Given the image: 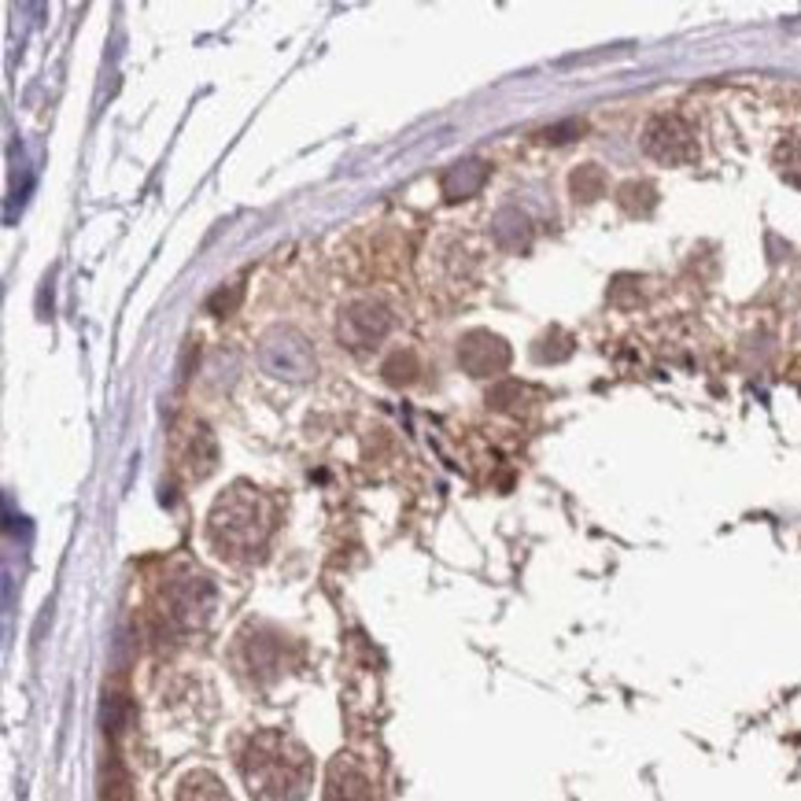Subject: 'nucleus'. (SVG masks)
I'll use <instances>...</instances> for the list:
<instances>
[{
    "label": "nucleus",
    "instance_id": "nucleus-3",
    "mask_svg": "<svg viewBox=\"0 0 801 801\" xmlns=\"http://www.w3.org/2000/svg\"><path fill=\"white\" fill-rule=\"evenodd\" d=\"M642 152L658 163L680 166L698 155V141L680 115H653L647 122V130H642Z\"/></svg>",
    "mask_w": 801,
    "mask_h": 801
},
{
    "label": "nucleus",
    "instance_id": "nucleus-1",
    "mask_svg": "<svg viewBox=\"0 0 801 801\" xmlns=\"http://www.w3.org/2000/svg\"><path fill=\"white\" fill-rule=\"evenodd\" d=\"M241 769L255 801H296L311 783L307 750L281 731H263L247 742Z\"/></svg>",
    "mask_w": 801,
    "mask_h": 801
},
{
    "label": "nucleus",
    "instance_id": "nucleus-7",
    "mask_svg": "<svg viewBox=\"0 0 801 801\" xmlns=\"http://www.w3.org/2000/svg\"><path fill=\"white\" fill-rule=\"evenodd\" d=\"M341 333L355 347L374 344V341H381V336L388 333V314H385V307H374V303H355V307L344 314Z\"/></svg>",
    "mask_w": 801,
    "mask_h": 801
},
{
    "label": "nucleus",
    "instance_id": "nucleus-9",
    "mask_svg": "<svg viewBox=\"0 0 801 801\" xmlns=\"http://www.w3.org/2000/svg\"><path fill=\"white\" fill-rule=\"evenodd\" d=\"M484 178H488V166H484L480 160L455 163L444 174V196L447 200H466V196H473L484 185Z\"/></svg>",
    "mask_w": 801,
    "mask_h": 801
},
{
    "label": "nucleus",
    "instance_id": "nucleus-5",
    "mask_svg": "<svg viewBox=\"0 0 801 801\" xmlns=\"http://www.w3.org/2000/svg\"><path fill=\"white\" fill-rule=\"evenodd\" d=\"M458 363L466 366L473 377H491L510 366V347L491 333H469L466 341L458 344Z\"/></svg>",
    "mask_w": 801,
    "mask_h": 801
},
{
    "label": "nucleus",
    "instance_id": "nucleus-4",
    "mask_svg": "<svg viewBox=\"0 0 801 801\" xmlns=\"http://www.w3.org/2000/svg\"><path fill=\"white\" fill-rule=\"evenodd\" d=\"M263 366L274 377H288V381H307L314 374V352L311 344L303 341L300 333L292 329H277L263 341Z\"/></svg>",
    "mask_w": 801,
    "mask_h": 801
},
{
    "label": "nucleus",
    "instance_id": "nucleus-10",
    "mask_svg": "<svg viewBox=\"0 0 801 801\" xmlns=\"http://www.w3.org/2000/svg\"><path fill=\"white\" fill-rule=\"evenodd\" d=\"M178 801H233L211 772H189L178 787Z\"/></svg>",
    "mask_w": 801,
    "mask_h": 801
},
{
    "label": "nucleus",
    "instance_id": "nucleus-12",
    "mask_svg": "<svg viewBox=\"0 0 801 801\" xmlns=\"http://www.w3.org/2000/svg\"><path fill=\"white\" fill-rule=\"evenodd\" d=\"M602 189H606V174H602L595 163L580 166V171L572 174V193H577V200H595V196H602Z\"/></svg>",
    "mask_w": 801,
    "mask_h": 801
},
{
    "label": "nucleus",
    "instance_id": "nucleus-6",
    "mask_svg": "<svg viewBox=\"0 0 801 801\" xmlns=\"http://www.w3.org/2000/svg\"><path fill=\"white\" fill-rule=\"evenodd\" d=\"M178 462H182V469H189V477H207L214 462H219V447H214V436L207 428L203 425L185 428L182 447H178Z\"/></svg>",
    "mask_w": 801,
    "mask_h": 801
},
{
    "label": "nucleus",
    "instance_id": "nucleus-2",
    "mask_svg": "<svg viewBox=\"0 0 801 801\" xmlns=\"http://www.w3.org/2000/svg\"><path fill=\"white\" fill-rule=\"evenodd\" d=\"M270 533V506L258 491L236 484L214 503L211 510V539L219 555H230L236 561L255 558L266 544Z\"/></svg>",
    "mask_w": 801,
    "mask_h": 801
},
{
    "label": "nucleus",
    "instance_id": "nucleus-8",
    "mask_svg": "<svg viewBox=\"0 0 801 801\" xmlns=\"http://www.w3.org/2000/svg\"><path fill=\"white\" fill-rule=\"evenodd\" d=\"M329 801H374V783H369V775L358 769L355 761H333L329 769Z\"/></svg>",
    "mask_w": 801,
    "mask_h": 801
},
{
    "label": "nucleus",
    "instance_id": "nucleus-11",
    "mask_svg": "<svg viewBox=\"0 0 801 801\" xmlns=\"http://www.w3.org/2000/svg\"><path fill=\"white\" fill-rule=\"evenodd\" d=\"M775 171H780L794 189H801V133L798 138H787L780 149H775Z\"/></svg>",
    "mask_w": 801,
    "mask_h": 801
}]
</instances>
